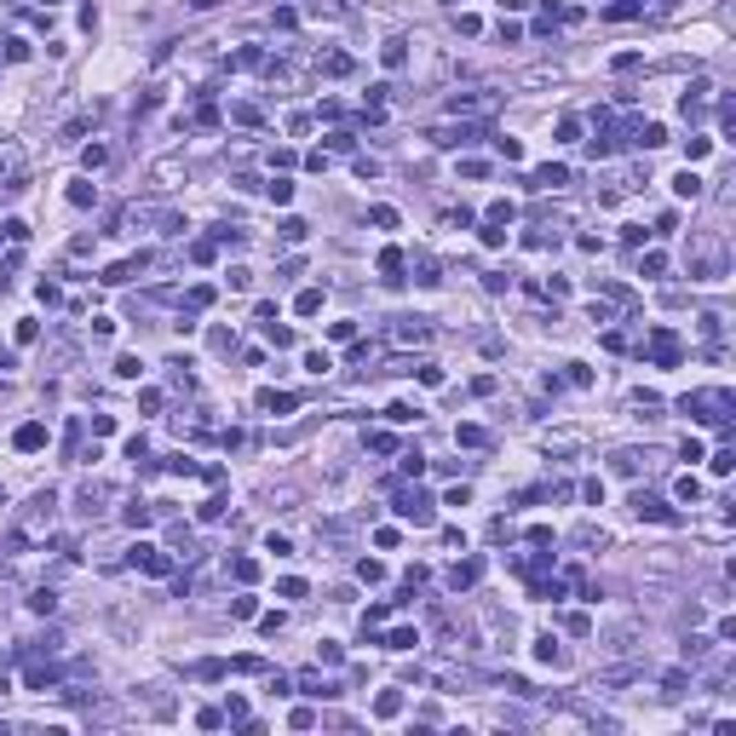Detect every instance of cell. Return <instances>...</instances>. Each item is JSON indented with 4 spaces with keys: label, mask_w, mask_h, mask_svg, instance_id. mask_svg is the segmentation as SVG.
Returning <instances> with one entry per match:
<instances>
[{
    "label": "cell",
    "mask_w": 736,
    "mask_h": 736,
    "mask_svg": "<svg viewBox=\"0 0 736 736\" xmlns=\"http://www.w3.org/2000/svg\"><path fill=\"white\" fill-rule=\"evenodd\" d=\"M725 408H730V391H696V397H684V414L713 420V426H725Z\"/></svg>",
    "instance_id": "6da1fadb"
},
{
    "label": "cell",
    "mask_w": 736,
    "mask_h": 736,
    "mask_svg": "<svg viewBox=\"0 0 736 736\" xmlns=\"http://www.w3.org/2000/svg\"><path fill=\"white\" fill-rule=\"evenodd\" d=\"M633 512H639V518H650V523H673V506H667L662 495H644V489L633 495Z\"/></svg>",
    "instance_id": "7a4b0ae2"
},
{
    "label": "cell",
    "mask_w": 736,
    "mask_h": 736,
    "mask_svg": "<svg viewBox=\"0 0 736 736\" xmlns=\"http://www.w3.org/2000/svg\"><path fill=\"white\" fill-rule=\"evenodd\" d=\"M133 569H144V576H167L173 558H167V552H156V547H133Z\"/></svg>",
    "instance_id": "3957f363"
},
{
    "label": "cell",
    "mask_w": 736,
    "mask_h": 736,
    "mask_svg": "<svg viewBox=\"0 0 736 736\" xmlns=\"http://www.w3.org/2000/svg\"><path fill=\"white\" fill-rule=\"evenodd\" d=\"M449 109H454V116H478V109H489V92H454Z\"/></svg>",
    "instance_id": "277c9868"
},
{
    "label": "cell",
    "mask_w": 736,
    "mask_h": 736,
    "mask_svg": "<svg viewBox=\"0 0 736 736\" xmlns=\"http://www.w3.org/2000/svg\"><path fill=\"white\" fill-rule=\"evenodd\" d=\"M380 644H386V650H414V644H420V633H414V627H391Z\"/></svg>",
    "instance_id": "5b68a950"
},
{
    "label": "cell",
    "mask_w": 736,
    "mask_h": 736,
    "mask_svg": "<svg viewBox=\"0 0 736 736\" xmlns=\"http://www.w3.org/2000/svg\"><path fill=\"white\" fill-rule=\"evenodd\" d=\"M12 443H18L23 454H35V449L46 443V426H18V437H12Z\"/></svg>",
    "instance_id": "8992f818"
},
{
    "label": "cell",
    "mask_w": 736,
    "mask_h": 736,
    "mask_svg": "<svg viewBox=\"0 0 736 736\" xmlns=\"http://www.w3.org/2000/svg\"><path fill=\"white\" fill-rule=\"evenodd\" d=\"M472 581H478V564H454V569H449V587H454V593L472 587Z\"/></svg>",
    "instance_id": "52a82bcc"
},
{
    "label": "cell",
    "mask_w": 736,
    "mask_h": 736,
    "mask_svg": "<svg viewBox=\"0 0 736 736\" xmlns=\"http://www.w3.org/2000/svg\"><path fill=\"white\" fill-rule=\"evenodd\" d=\"M639 144H644V150H656V144H667V127H662V121H650V127H639Z\"/></svg>",
    "instance_id": "ba28073f"
},
{
    "label": "cell",
    "mask_w": 736,
    "mask_h": 736,
    "mask_svg": "<svg viewBox=\"0 0 736 736\" xmlns=\"http://www.w3.org/2000/svg\"><path fill=\"white\" fill-rule=\"evenodd\" d=\"M380 63H386V70H403V41H386L380 46Z\"/></svg>",
    "instance_id": "9c48e42d"
},
{
    "label": "cell",
    "mask_w": 736,
    "mask_h": 736,
    "mask_svg": "<svg viewBox=\"0 0 736 736\" xmlns=\"http://www.w3.org/2000/svg\"><path fill=\"white\" fill-rule=\"evenodd\" d=\"M259 403H265L271 414H288V408H293V397H288V391H265V397H259Z\"/></svg>",
    "instance_id": "30bf717a"
},
{
    "label": "cell",
    "mask_w": 736,
    "mask_h": 736,
    "mask_svg": "<svg viewBox=\"0 0 736 736\" xmlns=\"http://www.w3.org/2000/svg\"><path fill=\"white\" fill-rule=\"evenodd\" d=\"M564 178H569L564 167H541V173H535V185H541V190H558V185H564Z\"/></svg>",
    "instance_id": "8fae6325"
},
{
    "label": "cell",
    "mask_w": 736,
    "mask_h": 736,
    "mask_svg": "<svg viewBox=\"0 0 736 736\" xmlns=\"http://www.w3.org/2000/svg\"><path fill=\"white\" fill-rule=\"evenodd\" d=\"M673 190H679V196H691V202H696V196H702V178H696V173H679V178H673Z\"/></svg>",
    "instance_id": "7c38bea8"
},
{
    "label": "cell",
    "mask_w": 736,
    "mask_h": 736,
    "mask_svg": "<svg viewBox=\"0 0 736 736\" xmlns=\"http://www.w3.org/2000/svg\"><path fill=\"white\" fill-rule=\"evenodd\" d=\"M535 656L541 662H564V650H558V639H535Z\"/></svg>",
    "instance_id": "4fadbf2b"
},
{
    "label": "cell",
    "mask_w": 736,
    "mask_h": 736,
    "mask_svg": "<svg viewBox=\"0 0 736 736\" xmlns=\"http://www.w3.org/2000/svg\"><path fill=\"white\" fill-rule=\"evenodd\" d=\"M380 271L391 276V282H397V271H403V253H397V248H386V253H380Z\"/></svg>",
    "instance_id": "5bb4252c"
},
{
    "label": "cell",
    "mask_w": 736,
    "mask_h": 736,
    "mask_svg": "<svg viewBox=\"0 0 736 736\" xmlns=\"http://www.w3.org/2000/svg\"><path fill=\"white\" fill-rule=\"evenodd\" d=\"M673 495H679V501H696V495H702V483H696V478H691V472H684V478H679V483H673Z\"/></svg>",
    "instance_id": "9a60e30c"
},
{
    "label": "cell",
    "mask_w": 736,
    "mask_h": 736,
    "mask_svg": "<svg viewBox=\"0 0 736 736\" xmlns=\"http://www.w3.org/2000/svg\"><path fill=\"white\" fill-rule=\"evenodd\" d=\"M397 708H403V696H397V691H386L380 702H374V713H380V719H391V713H397Z\"/></svg>",
    "instance_id": "2e32d148"
},
{
    "label": "cell",
    "mask_w": 736,
    "mask_h": 736,
    "mask_svg": "<svg viewBox=\"0 0 736 736\" xmlns=\"http://www.w3.org/2000/svg\"><path fill=\"white\" fill-rule=\"evenodd\" d=\"M317 311H322V293H317V288L299 293V317H317Z\"/></svg>",
    "instance_id": "e0dca14e"
},
{
    "label": "cell",
    "mask_w": 736,
    "mask_h": 736,
    "mask_svg": "<svg viewBox=\"0 0 736 736\" xmlns=\"http://www.w3.org/2000/svg\"><path fill=\"white\" fill-rule=\"evenodd\" d=\"M454 443H466V449H478V443H483V426H461V432H454Z\"/></svg>",
    "instance_id": "ac0fdd59"
},
{
    "label": "cell",
    "mask_w": 736,
    "mask_h": 736,
    "mask_svg": "<svg viewBox=\"0 0 736 736\" xmlns=\"http://www.w3.org/2000/svg\"><path fill=\"white\" fill-rule=\"evenodd\" d=\"M305 231H311L305 219H288V224H282V242H305Z\"/></svg>",
    "instance_id": "d6986e66"
},
{
    "label": "cell",
    "mask_w": 736,
    "mask_h": 736,
    "mask_svg": "<svg viewBox=\"0 0 736 736\" xmlns=\"http://www.w3.org/2000/svg\"><path fill=\"white\" fill-rule=\"evenodd\" d=\"M386 414H391V426H408V420H414V408H408V403H391Z\"/></svg>",
    "instance_id": "ffe728a7"
},
{
    "label": "cell",
    "mask_w": 736,
    "mask_h": 736,
    "mask_svg": "<svg viewBox=\"0 0 736 736\" xmlns=\"http://www.w3.org/2000/svg\"><path fill=\"white\" fill-rule=\"evenodd\" d=\"M52 604H58V598H52V593H46V587H41V593H29V610H41V616H46V610H52Z\"/></svg>",
    "instance_id": "44dd1931"
},
{
    "label": "cell",
    "mask_w": 736,
    "mask_h": 736,
    "mask_svg": "<svg viewBox=\"0 0 736 736\" xmlns=\"http://www.w3.org/2000/svg\"><path fill=\"white\" fill-rule=\"evenodd\" d=\"M265 552H276V558H288L293 547H288V535H265Z\"/></svg>",
    "instance_id": "7402d4cb"
},
{
    "label": "cell",
    "mask_w": 736,
    "mask_h": 736,
    "mask_svg": "<svg viewBox=\"0 0 736 736\" xmlns=\"http://www.w3.org/2000/svg\"><path fill=\"white\" fill-rule=\"evenodd\" d=\"M397 339H403V346H408V339L420 346V339H426V328H420V322H403V328H397Z\"/></svg>",
    "instance_id": "603a6c76"
},
{
    "label": "cell",
    "mask_w": 736,
    "mask_h": 736,
    "mask_svg": "<svg viewBox=\"0 0 736 736\" xmlns=\"http://www.w3.org/2000/svg\"><path fill=\"white\" fill-rule=\"evenodd\" d=\"M190 6H196V12H213V6H219V0H190Z\"/></svg>",
    "instance_id": "cb8c5ba5"
},
{
    "label": "cell",
    "mask_w": 736,
    "mask_h": 736,
    "mask_svg": "<svg viewBox=\"0 0 736 736\" xmlns=\"http://www.w3.org/2000/svg\"><path fill=\"white\" fill-rule=\"evenodd\" d=\"M518 6H523V0H501V12H518Z\"/></svg>",
    "instance_id": "d4e9b609"
}]
</instances>
